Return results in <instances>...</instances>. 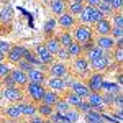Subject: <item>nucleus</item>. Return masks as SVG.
<instances>
[{
    "label": "nucleus",
    "mask_w": 123,
    "mask_h": 123,
    "mask_svg": "<svg viewBox=\"0 0 123 123\" xmlns=\"http://www.w3.org/2000/svg\"><path fill=\"white\" fill-rule=\"evenodd\" d=\"M110 23H112V28H123V15L122 12H113L112 17H110Z\"/></svg>",
    "instance_id": "72a5a7b5"
},
{
    "label": "nucleus",
    "mask_w": 123,
    "mask_h": 123,
    "mask_svg": "<svg viewBox=\"0 0 123 123\" xmlns=\"http://www.w3.org/2000/svg\"><path fill=\"white\" fill-rule=\"evenodd\" d=\"M56 18H48V21L44 23V26H43V31H44V35H46V38H51V36H54V31H56Z\"/></svg>",
    "instance_id": "c756f323"
},
{
    "label": "nucleus",
    "mask_w": 123,
    "mask_h": 123,
    "mask_svg": "<svg viewBox=\"0 0 123 123\" xmlns=\"http://www.w3.org/2000/svg\"><path fill=\"white\" fill-rule=\"evenodd\" d=\"M100 92H105V94H122V85H118L115 80H104L102 82V89Z\"/></svg>",
    "instance_id": "412c9836"
},
{
    "label": "nucleus",
    "mask_w": 123,
    "mask_h": 123,
    "mask_svg": "<svg viewBox=\"0 0 123 123\" xmlns=\"http://www.w3.org/2000/svg\"><path fill=\"white\" fill-rule=\"evenodd\" d=\"M0 123H18V122H15V120H8V118H7V120H0Z\"/></svg>",
    "instance_id": "13d9d810"
},
{
    "label": "nucleus",
    "mask_w": 123,
    "mask_h": 123,
    "mask_svg": "<svg viewBox=\"0 0 123 123\" xmlns=\"http://www.w3.org/2000/svg\"><path fill=\"white\" fill-rule=\"evenodd\" d=\"M77 17H79V18H77L79 25H89V26H90V20H92V7L84 5L82 12H80Z\"/></svg>",
    "instance_id": "b1692460"
},
{
    "label": "nucleus",
    "mask_w": 123,
    "mask_h": 123,
    "mask_svg": "<svg viewBox=\"0 0 123 123\" xmlns=\"http://www.w3.org/2000/svg\"><path fill=\"white\" fill-rule=\"evenodd\" d=\"M44 46H46V49L54 56L57 51H59V48H61V44H59V39H57V36H51V38H46V41L43 43Z\"/></svg>",
    "instance_id": "a878e982"
},
{
    "label": "nucleus",
    "mask_w": 123,
    "mask_h": 123,
    "mask_svg": "<svg viewBox=\"0 0 123 123\" xmlns=\"http://www.w3.org/2000/svg\"><path fill=\"white\" fill-rule=\"evenodd\" d=\"M69 108L71 107H69V104H67L64 98H59L56 104H54V112H59V113H66Z\"/></svg>",
    "instance_id": "f704fd0d"
},
{
    "label": "nucleus",
    "mask_w": 123,
    "mask_h": 123,
    "mask_svg": "<svg viewBox=\"0 0 123 123\" xmlns=\"http://www.w3.org/2000/svg\"><path fill=\"white\" fill-rule=\"evenodd\" d=\"M23 89H25L23 94L26 95L30 98V102H33V104H39L41 98H43L44 90H46V87L43 84H38V82H28Z\"/></svg>",
    "instance_id": "f257e3e1"
},
{
    "label": "nucleus",
    "mask_w": 123,
    "mask_h": 123,
    "mask_svg": "<svg viewBox=\"0 0 123 123\" xmlns=\"http://www.w3.org/2000/svg\"><path fill=\"white\" fill-rule=\"evenodd\" d=\"M59 98H61V97H59V94H57V92L46 89V90H44V94H43V98H41V104H46V105L54 107V104H56Z\"/></svg>",
    "instance_id": "5701e85b"
},
{
    "label": "nucleus",
    "mask_w": 123,
    "mask_h": 123,
    "mask_svg": "<svg viewBox=\"0 0 123 123\" xmlns=\"http://www.w3.org/2000/svg\"><path fill=\"white\" fill-rule=\"evenodd\" d=\"M94 43H95V46H98L102 51H105L107 56L112 57V51L115 48V39L112 36H95Z\"/></svg>",
    "instance_id": "6e6552de"
},
{
    "label": "nucleus",
    "mask_w": 123,
    "mask_h": 123,
    "mask_svg": "<svg viewBox=\"0 0 123 123\" xmlns=\"http://www.w3.org/2000/svg\"><path fill=\"white\" fill-rule=\"evenodd\" d=\"M90 107H92V110L95 112H100V113H104L105 110H107V107L104 105L102 102V92H90V94L87 95V98H85Z\"/></svg>",
    "instance_id": "9d476101"
},
{
    "label": "nucleus",
    "mask_w": 123,
    "mask_h": 123,
    "mask_svg": "<svg viewBox=\"0 0 123 123\" xmlns=\"http://www.w3.org/2000/svg\"><path fill=\"white\" fill-rule=\"evenodd\" d=\"M82 117H84L85 123H105L102 113H100V112H95V110H90V112L84 113Z\"/></svg>",
    "instance_id": "393cba45"
},
{
    "label": "nucleus",
    "mask_w": 123,
    "mask_h": 123,
    "mask_svg": "<svg viewBox=\"0 0 123 123\" xmlns=\"http://www.w3.org/2000/svg\"><path fill=\"white\" fill-rule=\"evenodd\" d=\"M71 2H77V3H84L85 0H71Z\"/></svg>",
    "instance_id": "bf43d9fd"
},
{
    "label": "nucleus",
    "mask_w": 123,
    "mask_h": 123,
    "mask_svg": "<svg viewBox=\"0 0 123 123\" xmlns=\"http://www.w3.org/2000/svg\"><path fill=\"white\" fill-rule=\"evenodd\" d=\"M97 8H98V12L104 15L105 18H107V17H112V13H113V10L110 8V5H107V3H102V2L97 5Z\"/></svg>",
    "instance_id": "58836bf2"
},
{
    "label": "nucleus",
    "mask_w": 123,
    "mask_h": 123,
    "mask_svg": "<svg viewBox=\"0 0 123 123\" xmlns=\"http://www.w3.org/2000/svg\"><path fill=\"white\" fill-rule=\"evenodd\" d=\"M57 39H59V44H61V48H67L72 41H74V38H72V33L71 31H62L59 36H57Z\"/></svg>",
    "instance_id": "473e14b6"
},
{
    "label": "nucleus",
    "mask_w": 123,
    "mask_h": 123,
    "mask_svg": "<svg viewBox=\"0 0 123 123\" xmlns=\"http://www.w3.org/2000/svg\"><path fill=\"white\" fill-rule=\"evenodd\" d=\"M84 8V3H77V2H67V7H66V12L71 13L72 17H77Z\"/></svg>",
    "instance_id": "2f4dec72"
},
{
    "label": "nucleus",
    "mask_w": 123,
    "mask_h": 123,
    "mask_svg": "<svg viewBox=\"0 0 123 123\" xmlns=\"http://www.w3.org/2000/svg\"><path fill=\"white\" fill-rule=\"evenodd\" d=\"M2 115H5L8 120H15V122H18L20 118H21V112L18 110L17 104H8L2 110Z\"/></svg>",
    "instance_id": "aec40b11"
},
{
    "label": "nucleus",
    "mask_w": 123,
    "mask_h": 123,
    "mask_svg": "<svg viewBox=\"0 0 123 123\" xmlns=\"http://www.w3.org/2000/svg\"><path fill=\"white\" fill-rule=\"evenodd\" d=\"M5 59H7V56H5V54L0 51V62H5Z\"/></svg>",
    "instance_id": "4d7b16f0"
},
{
    "label": "nucleus",
    "mask_w": 123,
    "mask_h": 123,
    "mask_svg": "<svg viewBox=\"0 0 123 123\" xmlns=\"http://www.w3.org/2000/svg\"><path fill=\"white\" fill-rule=\"evenodd\" d=\"M25 48L23 44H12V48H10V51L7 53V59H8L10 64H18L20 61L23 59V53H25Z\"/></svg>",
    "instance_id": "1a4fd4ad"
},
{
    "label": "nucleus",
    "mask_w": 123,
    "mask_h": 123,
    "mask_svg": "<svg viewBox=\"0 0 123 123\" xmlns=\"http://www.w3.org/2000/svg\"><path fill=\"white\" fill-rule=\"evenodd\" d=\"M115 98H117V95H113V94H105V92H102V102H104L105 107H113Z\"/></svg>",
    "instance_id": "4c0bfd02"
},
{
    "label": "nucleus",
    "mask_w": 123,
    "mask_h": 123,
    "mask_svg": "<svg viewBox=\"0 0 123 123\" xmlns=\"http://www.w3.org/2000/svg\"><path fill=\"white\" fill-rule=\"evenodd\" d=\"M2 87H17V84H15V80L12 79V76H5L3 79H2Z\"/></svg>",
    "instance_id": "de8ad7c7"
},
{
    "label": "nucleus",
    "mask_w": 123,
    "mask_h": 123,
    "mask_svg": "<svg viewBox=\"0 0 123 123\" xmlns=\"http://www.w3.org/2000/svg\"><path fill=\"white\" fill-rule=\"evenodd\" d=\"M104 18H105V17L98 12V8H94V7H92V20H90V26L95 25V23H98L100 20H104Z\"/></svg>",
    "instance_id": "a19ab883"
},
{
    "label": "nucleus",
    "mask_w": 123,
    "mask_h": 123,
    "mask_svg": "<svg viewBox=\"0 0 123 123\" xmlns=\"http://www.w3.org/2000/svg\"><path fill=\"white\" fill-rule=\"evenodd\" d=\"M54 112V107H51V105H46V104H36V113L39 117H43V118H49L51 113Z\"/></svg>",
    "instance_id": "cd10ccee"
},
{
    "label": "nucleus",
    "mask_w": 123,
    "mask_h": 123,
    "mask_svg": "<svg viewBox=\"0 0 123 123\" xmlns=\"http://www.w3.org/2000/svg\"><path fill=\"white\" fill-rule=\"evenodd\" d=\"M3 100H8V104H18L25 98V94L20 87H2Z\"/></svg>",
    "instance_id": "7ed1b4c3"
},
{
    "label": "nucleus",
    "mask_w": 123,
    "mask_h": 123,
    "mask_svg": "<svg viewBox=\"0 0 123 123\" xmlns=\"http://www.w3.org/2000/svg\"><path fill=\"white\" fill-rule=\"evenodd\" d=\"M76 110L80 115H84V113H87V112H90V110H92V107H90V104H89L87 100H82V102L76 107Z\"/></svg>",
    "instance_id": "ea45409f"
},
{
    "label": "nucleus",
    "mask_w": 123,
    "mask_h": 123,
    "mask_svg": "<svg viewBox=\"0 0 123 123\" xmlns=\"http://www.w3.org/2000/svg\"><path fill=\"white\" fill-rule=\"evenodd\" d=\"M112 61H113L115 64H122L123 61V49H120V48H115L113 51H112Z\"/></svg>",
    "instance_id": "e433bc0d"
},
{
    "label": "nucleus",
    "mask_w": 123,
    "mask_h": 123,
    "mask_svg": "<svg viewBox=\"0 0 123 123\" xmlns=\"http://www.w3.org/2000/svg\"><path fill=\"white\" fill-rule=\"evenodd\" d=\"M3 102V97H2V92H0V104Z\"/></svg>",
    "instance_id": "052dcab7"
},
{
    "label": "nucleus",
    "mask_w": 123,
    "mask_h": 123,
    "mask_svg": "<svg viewBox=\"0 0 123 123\" xmlns=\"http://www.w3.org/2000/svg\"><path fill=\"white\" fill-rule=\"evenodd\" d=\"M110 36L113 39H120L123 38V28H112V33H110Z\"/></svg>",
    "instance_id": "09e8293b"
},
{
    "label": "nucleus",
    "mask_w": 123,
    "mask_h": 123,
    "mask_svg": "<svg viewBox=\"0 0 123 123\" xmlns=\"http://www.w3.org/2000/svg\"><path fill=\"white\" fill-rule=\"evenodd\" d=\"M102 117H104L105 123H122V120H118L117 117H113V115L110 113L108 110H105L104 113H102Z\"/></svg>",
    "instance_id": "37998d69"
},
{
    "label": "nucleus",
    "mask_w": 123,
    "mask_h": 123,
    "mask_svg": "<svg viewBox=\"0 0 123 123\" xmlns=\"http://www.w3.org/2000/svg\"><path fill=\"white\" fill-rule=\"evenodd\" d=\"M67 89L71 90V92H74L77 94L79 97H82V98H87V95L90 94V90H89V87L85 85V82H80V80H76V79H72L69 84H67Z\"/></svg>",
    "instance_id": "9b49d317"
},
{
    "label": "nucleus",
    "mask_w": 123,
    "mask_h": 123,
    "mask_svg": "<svg viewBox=\"0 0 123 123\" xmlns=\"http://www.w3.org/2000/svg\"><path fill=\"white\" fill-rule=\"evenodd\" d=\"M113 107H117V108H123V95L122 94H117V98H115Z\"/></svg>",
    "instance_id": "603ef678"
},
{
    "label": "nucleus",
    "mask_w": 123,
    "mask_h": 123,
    "mask_svg": "<svg viewBox=\"0 0 123 123\" xmlns=\"http://www.w3.org/2000/svg\"><path fill=\"white\" fill-rule=\"evenodd\" d=\"M28 123H44V118H43V117H39V115H35V117H31V118H30Z\"/></svg>",
    "instance_id": "5fc2aeb1"
},
{
    "label": "nucleus",
    "mask_w": 123,
    "mask_h": 123,
    "mask_svg": "<svg viewBox=\"0 0 123 123\" xmlns=\"http://www.w3.org/2000/svg\"><path fill=\"white\" fill-rule=\"evenodd\" d=\"M110 113L113 115V117H117L118 120H122V117H123V108H115V110H112Z\"/></svg>",
    "instance_id": "864d4df0"
},
{
    "label": "nucleus",
    "mask_w": 123,
    "mask_h": 123,
    "mask_svg": "<svg viewBox=\"0 0 123 123\" xmlns=\"http://www.w3.org/2000/svg\"><path fill=\"white\" fill-rule=\"evenodd\" d=\"M46 85L49 90H54L57 94H62V92L67 90V82L64 79H59V77H48Z\"/></svg>",
    "instance_id": "ddd939ff"
},
{
    "label": "nucleus",
    "mask_w": 123,
    "mask_h": 123,
    "mask_svg": "<svg viewBox=\"0 0 123 123\" xmlns=\"http://www.w3.org/2000/svg\"><path fill=\"white\" fill-rule=\"evenodd\" d=\"M84 56L87 57V61H92V59H97V57H104V56H107V54H105V51H102L98 46H94L92 49H89ZM108 57H110V56H108Z\"/></svg>",
    "instance_id": "7c9ffc66"
},
{
    "label": "nucleus",
    "mask_w": 123,
    "mask_h": 123,
    "mask_svg": "<svg viewBox=\"0 0 123 123\" xmlns=\"http://www.w3.org/2000/svg\"><path fill=\"white\" fill-rule=\"evenodd\" d=\"M10 48H12V44H10L8 41H0V51L7 56V53L10 51Z\"/></svg>",
    "instance_id": "3c124183"
},
{
    "label": "nucleus",
    "mask_w": 123,
    "mask_h": 123,
    "mask_svg": "<svg viewBox=\"0 0 123 123\" xmlns=\"http://www.w3.org/2000/svg\"><path fill=\"white\" fill-rule=\"evenodd\" d=\"M110 61H112V57H108V56L92 59V61H89V64H90V71H94V72H105V69H107V66H108Z\"/></svg>",
    "instance_id": "2eb2a0df"
},
{
    "label": "nucleus",
    "mask_w": 123,
    "mask_h": 123,
    "mask_svg": "<svg viewBox=\"0 0 123 123\" xmlns=\"http://www.w3.org/2000/svg\"><path fill=\"white\" fill-rule=\"evenodd\" d=\"M49 2H51V0H49Z\"/></svg>",
    "instance_id": "0e129e2a"
},
{
    "label": "nucleus",
    "mask_w": 123,
    "mask_h": 123,
    "mask_svg": "<svg viewBox=\"0 0 123 123\" xmlns=\"http://www.w3.org/2000/svg\"><path fill=\"white\" fill-rule=\"evenodd\" d=\"M104 80H105L104 72H90V74L87 76V82H85V85L89 87L90 92H100L102 82H104Z\"/></svg>",
    "instance_id": "423d86ee"
},
{
    "label": "nucleus",
    "mask_w": 123,
    "mask_h": 123,
    "mask_svg": "<svg viewBox=\"0 0 123 123\" xmlns=\"http://www.w3.org/2000/svg\"><path fill=\"white\" fill-rule=\"evenodd\" d=\"M72 38H74L76 43L82 44V43H85V41H92V39L95 38V35H94L92 26H89V25H77L76 28H74Z\"/></svg>",
    "instance_id": "f03ea898"
},
{
    "label": "nucleus",
    "mask_w": 123,
    "mask_h": 123,
    "mask_svg": "<svg viewBox=\"0 0 123 123\" xmlns=\"http://www.w3.org/2000/svg\"><path fill=\"white\" fill-rule=\"evenodd\" d=\"M17 67H18L20 71H23V72H28V71H31V69H33V64H30L28 61H25V59H21V61H20L18 64H17Z\"/></svg>",
    "instance_id": "c03bdc74"
},
{
    "label": "nucleus",
    "mask_w": 123,
    "mask_h": 123,
    "mask_svg": "<svg viewBox=\"0 0 123 123\" xmlns=\"http://www.w3.org/2000/svg\"><path fill=\"white\" fill-rule=\"evenodd\" d=\"M64 100H66L67 104H69V107H71V108H76V107L80 104L84 98H82V97H79L77 94H74V92H71V90H69V92L64 95Z\"/></svg>",
    "instance_id": "c85d7f7f"
},
{
    "label": "nucleus",
    "mask_w": 123,
    "mask_h": 123,
    "mask_svg": "<svg viewBox=\"0 0 123 123\" xmlns=\"http://www.w3.org/2000/svg\"><path fill=\"white\" fill-rule=\"evenodd\" d=\"M64 115H66V118H67L71 123H77V122H79V118H80V113L77 112L76 108H69V110H67Z\"/></svg>",
    "instance_id": "c9c22d12"
},
{
    "label": "nucleus",
    "mask_w": 123,
    "mask_h": 123,
    "mask_svg": "<svg viewBox=\"0 0 123 123\" xmlns=\"http://www.w3.org/2000/svg\"><path fill=\"white\" fill-rule=\"evenodd\" d=\"M13 20V7H12V3H5L2 10H0V23H10Z\"/></svg>",
    "instance_id": "4be33fe9"
},
{
    "label": "nucleus",
    "mask_w": 123,
    "mask_h": 123,
    "mask_svg": "<svg viewBox=\"0 0 123 123\" xmlns=\"http://www.w3.org/2000/svg\"><path fill=\"white\" fill-rule=\"evenodd\" d=\"M110 8L113 10V12H122L123 0H110Z\"/></svg>",
    "instance_id": "49530a36"
},
{
    "label": "nucleus",
    "mask_w": 123,
    "mask_h": 123,
    "mask_svg": "<svg viewBox=\"0 0 123 123\" xmlns=\"http://www.w3.org/2000/svg\"><path fill=\"white\" fill-rule=\"evenodd\" d=\"M66 51H67V54H69V57H72V59L84 56V54H82V48H80V44L76 43V41H72V43L66 48Z\"/></svg>",
    "instance_id": "bb28decb"
},
{
    "label": "nucleus",
    "mask_w": 123,
    "mask_h": 123,
    "mask_svg": "<svg viewBox=\"0 0 123 123\" xmlns=\"http://www.w3.org/2000/svg\"><path fill=\"white\" fill-rule=\"evenodd\" d=\"M94 46H95L94 39H92V41H85V43H82V44H80V48H82V54H85L89 49H92Z\"/></svg>",
    "instance_id": "8fccbe9b"
},
{
    "label": "nucleus",
    "mask_w": 123,
    "mask_h": 123,
    "mask_svg": "<svg viewBox=\"0 0 123 123\" xmlns=\"http://www.w3.org/2000/svg\"><path fill=\"white\" fill-rule=\"evenodd\" d=\"M115 48H120V49H123V38L115 39ZM115 48H113V49H115Z\"/></svg>",
    "instance_id": "6e6d98bb"
},
{
    "label": "nucleus",
    "mask_w": 123,
    "mask_h": 123,
    "mask_svg": "<svg viewBox=\"0 0 123 123\" xmlns=\"http://www.w3.org/2000/svg\"><path fill=\"white\" fill-rule=\"evenodd\" d=\"M48 72L49 77H59V79H64L69 74V67L66 62H61V61H54L48 66Z\"/></svg>",
    "instance_id": "20e7f679"
},
{
    "label": "nucleus",
    "mask_w": 123,
    "mask_h": 123,
    "mask_svg": "<svg viewBox=\"0 0 123 123\" xmlns=\"http://www.w3.org/2000/svg\"><path fill=\"white\" fill-rule=\"evenodd\" d=\"M66 7H67V2L66 0H51L49 2V10L54 17H59L62 13H66Z\"/></svg>",
    "instance_id": "6ab92c4d"
},
{
    "label": "nucleus",
    "mask_w": 123,
    "mask_h": 123,
    "mask_svg": "<svg viewBox=\"0 0 123 123\" xmlns=\"http://www.w3.org/2000/svg\"><path fill=\"white\" fill-rule=\"evenodd\" d=\"M10 71H12V66L7 64V62H0V79H3L5 76H8Z\"/></svg>",
    "instance_id": "a18cd8bd"
},
{
    "label": "nucleus",
    "mask_w": 123,
    "mask_h": 123,
    "mask_svg": "<svg viewBox=\"0 0 123 123\" xmlns=\"http://www.w3.org/2000/svg\"><path fill=\"white\" fill-rule=\"evenodd\" d=\"M35 54H36L38 59L43 62V64H46V66H49L51 62H54V56L46 49L44 44H36V48H35Z\"/></svg>",
    "instance_id": "4468645a"
},
{
    "label": "nucleus",
    "mask_w": 123,
    "mask_h": 123,
    "mask_svg": "<svg viewBox=\"0 0 123 123\" xmlns=\"http://www.w3.org/2000/svg\"><path fill=\"white\" fill-rule=\"evenodd\" d=\"M54 56H56L57 61H61V62H66L67 59H71L69 54H67V51H66V48H59V51H57Z\"/></svg>",
    "instance_id": "79ce46f5"
},
{
    "label": "nucleus",
    "mask_w": 123,
    "mask_h": 123,
    "mask_svg": "<svg viewBox=\"0 0 123 123\" xmlns=\"http://www.w3.org/2000/svg\"><path fill=\"white\" fill-rule=\"evenodd\" d=\"M56 25L61 26V30H64V31H71V30H74L77 26V18L66 12V13L59 15L56 18Z\"/></svg>",
    "instance_id": "0eeeda50"
},
{
    "label": "nucleus",
    "mask_w": 123,
    "mask_h": 123,
    "mask_svg": "<svg viewBox=\"0 0 123 123\" xmlns=\"http://www.w3.org/2000/svg\"><path fill=\"white\" fill-rule=\"evenodd\" d=\"M18 107V110L21 112V117H26V118H31V117H35L36 113V104H33V102H18L17 104Z\"/></svg>",
    "instance_id": "dca6fc26"
},
{
    "label": "nucleus",
    "mask_w": 123,
    "mask_h": 123,
    "mask_svg": "<svg viewBox=\"0 0 123 123\" xmlns=\"http://www.w3.org/2000/svg\"><path fill=\"white\" fill-rule=\"evenodd\" d=\"M26 77H28V82H38V84H46V72H43V71H39V69H36V67H33L31 71H28L26 72Z\"/></svg>",
    "instance_id": "f3484780"
},
{
    "label": "nucleus",
    "mask_w": 123,
    "mask_h": 123,
    "mask_svg": "<svg viewBox=\"0 0 123 123\" xmlns=\"http://www.w3.org/2000/svg\"><path fill=\"white\" fill-rule=\"evenodd\" d=\"M0 118H2V110H0Z\"/></svg>",
    "instance_id": "e2e57ef3"
},
{
    "label": "nucleus",
    "mask_w": 123,
    "mask_h": 123,
    "mask_svg": "<svg viewBox=\"0 0 123 123\" xmlns=\"http://www.w3.org/2000/svg\"><path fill=\"white\" fill-rule=\"evenodd\" d=\"M0 89H2V79H0Z\"/></svg>",
    "instance_id": "680f3d73"
},
{
    "label": "nucleus",
    "mask_w": 123,
    "mask_h": 123,
    "mask_svg": "<svg viewBox=\"0 0 123 123\" xmlns=\"http://www.w3.org/2000/svg\"><path fill=\"white\" fill-rule=\"evenodd\" d=\"M72 69H74V72H76L77 76L85 77V79H87V76L90 74V64H89V61H87L85 56L76 57L74 62H72Z\"/></svg>",
    "instance_id": "39448f33"
},
{
    "label": "nucleus",
    "mask_w": 123,
    "mask_h": 123,
    "mask_svg": "<svg viewBox=\"0 0 123 123\" xmlns=\"http://www.w3.org/2000/svg\"><path fill=\"white\" fill-rule=\"evenodd\" d=\"M10 76H12V79L15 80L17 87H25V85L28 84V77H26V72L20 71L18 67H12V71H10Z\"/></svg>",
    "instance_id": "a211bd4d"
},
{
    "label": "nucleus",
    "mask_w": 123,
    "mask_h": 123,
    "mask_svg": "<svg viewBox=\"0 0 123 123\" xmlns=\"http://www.w3.org/2000/svg\"><path fill=\"white\" fill-rule=\"evenodd\" d=\"M92 30H94V35H97V36H110L112 23H110L108 18H104V20H100L98 23L92 25Z\"/></svg>",
    "instance_id": "f8f14e48"
}]
</instances>
